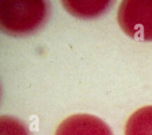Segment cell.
Returning <instances> with one entry per match:
<instances>
[{
  "label": "cell",
  "mask_w": 152,
  "mask_h": 135,
  "mask_svg": "<svg viewBox=\"0 0 152 135\" xmlns=\"http://www.w3.org/2000/svg\"><path fill=\"white\" fill-rule=\"evenodd\" d=\"M1 135H29L25 126L17 119L1 117Z\"/></svg>",
  "instance_id": "6"
},
{
  "label": "cell",
  "mask_w": 152,
  "mask_h": 135,
  "mask_svg": "<svg viewBox=\"0 0 152 135\" xmlns=\"http://www.w3.org/2000/svg\"><path fill=\"white\" fill-rule=\"evenodd\" d=\"M125 135H152V106L138 109L128 118Z\"/></svg>",
  "instance_id": "5"
},
{
  "label": "cell",
  "mask_w": 152,
  "mask_h": 135,
  "mask_svg": "<svg viewBox=\"0 0 152 135\" xmlns=\"http://www.w3.org/2000/svg\"><path fill=\"white\" fill-rule=\"evenodd\" d=\"M49 5L45 1H0V25L11 35H26L46 20Z\"/></svg>",
  "instance_id": "1"
},
{
  "label": "cell",
  "mask_w": 152,
  "mask_h": 135,
  "mask_svg": "<svg viewBox=\"0 0 152 135\" xmlns=\"http://www.w3.org/2000/svg\"><path fill=\"white\" fill-rule=\"evenodd\" d=\"M55 135H113L110 128L97 117L78 114L65 119Z\"/></svg>",
  "instance_id": "3"
},
{
  "label": "cell",
  "mask_w": 152,
  "mask_h": 135,
  "mask_svg": "<svg viewBox=\"0 0 152 135\" xmlns=\"http://www.w3.org/2000/svg\"><path fill=\"white\" fill-rule=\"evenodd\" d=\"M63 6L71 14L81 18H94L105 12L110 1H63Z\"/></svg>",
  "instance_id": "4"
},
{
  "label": "cell",
  "mask_w": 152,
  "mask_h": 135,
  "mask_svg": "<svg viewBox=\"0 0 152 135\" xmlns=\"http://www.w3.org/2000/svg\"><path fill=\"white\" fill-rule=\"evenodd\" d=\"M122 30L138 41H152V0H125L118 11Z\"/></svg>",
  "instance_id": "2"
}]
</instances>
